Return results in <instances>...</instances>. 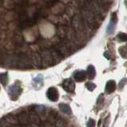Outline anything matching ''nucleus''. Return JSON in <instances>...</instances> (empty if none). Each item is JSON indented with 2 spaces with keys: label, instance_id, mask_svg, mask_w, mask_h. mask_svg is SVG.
<instances>
[{
  "label": "nucleus",
  "instance_id": "obj_1",
  "mask_svg": "<svg viewBox=\"0 0 127 127\" xmlns=\"http://www.w3.org/2000/svg\"><path fill=\"white\" fill-rule=\"evenodd\" d=\"M5 65L8 67H12V68H17L18 65V57L16 54H10L8 55L4 59V63Z\"/></svg>",
  "mask_w": 127,
  "mask_h": 127
},
{
  "label": "nucleus",
  "instance_id": "obj_2",
  "mask_svg": "<svg viewBox=\"0 0 127 127\" xmlns=\"http://www.w3.org/2000/svg\"><path fill=\"white\" fill-rule=\"evenodd\" d=\"M21 92H22V88L18 83H15V84L10 86L9 88V95L10 98L13 99V100H16L19 97Z\"/></svg>",
  "mask_w": 127,
  "mask_h": 127
},
{
  "label": "nucleus",
  "instance_id": "obj_3",
  "mask_svg": "<svg viewBox=\"0 0 127 127\" xmlns=\"http://www.w3.org/2000/svg\"><path fill=\"white\" fill-rule=\"evenodd\" d=\"M47 96L49 100L53 102H57L59 98V92L55 87H50L47 91Z\"/></svg>",
  "mask_w": 127,
  "mask_h": 127
},
{
  "label": "nucleus",
  "instance_id": "obj_4",
  "mask_svg": "<svg viewBox=\"0 0 127 127\" xmlns=\"http://www.w3.org/2000/svg\"><path fill=\"white\" fill-rule=\"evenodd\" d=\"M63 87L66 91H67V92L71 93L74 91L75 85L73 80H71V79H67L63 83Z\"/></svg>",
  "mask_w": 127,
  "mask_h": 127
},
{
  "label": "nucleus",
  "instance_id": "obj_5",
  "mask_svg": "<svg viewBox=\"0 0 127 127\" xmlns=\"http://www.w3.org/2000/svg\"><path fill=\"white\" fill-rule=\"evenodd\" d=\"M32 63L36 67H40L41 65V56L37 52L32 54Z\"/></svg>",
  "mask_w": 127,
  "mask_h": 127
},
{
  "label": "nucleus",
  "instance_id": "obj_6",
  "mask_svg": "<svg viewBox=\"0 0 127 127\" xmlns=\"http://www.w3.org/2000/svg\"><path fill=\"white\" fill-rule=\"evenodd\" d=\"M18 123L22 125H26L28 124V122L30 121V117L28 114L25 111H22L21 112L18 116Z\"/></svg>",
  "mask_w": 127,
  "mask_h": 127
},
{
  "label": "nucleus",
  "instance_id": "obj_7",
  "mask_svg": "<svg viewBox=\"0 0 127 127\" xmlns=\"http://www.w3.org/2000/svg\"><path fill=\"white\" fill-rule=\"evenodd\" d=\"M116 89V83H115L114 80H110L107 82L106 85V93L110 94L114 92Z\"/></svg>",
  "mask_w": 127,
  "mask_h": 127
},
{
  "label": "nucleus",
  "instance_id": "obj_8",
  "mask_svg": "<svg viewBox=\"0 0 127 127\" xmlns=\"http://www.w3.org/2000/svg\"><path fill=\"white\" fill-rule=\"evenodd\" d=\"M11 41H12V45H14L16 47L21 46L22 45V42H23L22 37L18 34H15V35L13 36V37H12Z\"/></svg>",
  "mask_w": 127,
  "mask_h": 127
},
{
  "label": "nucleus",
  "instance_id": "obj_9",
  "mask_svg": "<svg viewBox=\"0 0 127 127\" xmlns=\"http://www.w3.org/2000/svg\"><path fill=\"white\" fill-rule=\"evenodd\" d=\"M86 78V73L84 71H78L75 74V79L78 82L83 81Z\"/></svg>",
  "mask_w": 127,
  "mask_h": 127
},
{
  "label": "nucleus",
  "instance_id": "obj_10",
  "mask_svg": "<svg viewBox=\"0 0 127 127\" xmlns=\"http://www.w3.org/2000/svg\"><path fill=\"white\" fill-rule=\"evenodd\" d=\"M60 109H61V110L63 111L64 113H65L67 114H70L71 112L69 106L67 105V104H64V103L60 104Z\"/></svg>",
  "mask_w": 127,
  "mask_h": 127
},
{
  "label": "nucleus",
  "instance_id": "obj_11",
  "mask_svg": "<svg viewBox=\"0 0 127 127\" xmlns=\"http://www.w3.org/2000/svg\"><path fill=\"white\" fill-rule=\"evenodd\" d=\"M87 74L90 79H93L95 75V69L92 65H90L87 71Z\"/></svg>",
  "mask_w": 127,
  "mask_h": 127
},
{
  "label": "nucleus",
  "instance_id": "obj_12",
  "mask_svg": "<svg viewBox=\"0 0 127 127\" xmlns=\"http://www.w3.org/2000/svg\"><path fill=\"white\" fill-rule=\"evenodd\" d=\"M8 81V75L6 72L0 73V83H2L3 86H6Z\"/></svg>",
  "mask_w": 127,
  "mask_h": 127
},
{
  "label": "nucleus",
  "instance_id": "obj_13",
  "mask_svg": "<svg viewBox=\"0 0 127 127\" xmlns=\"http://www.w3.org/2000/svg\"><path fill=\"white\" fill-rule=\"evenodd\" d=\"M114 25H115V22L110 21L108 27H107V33H113L114 30V27H115Z\"/></svg>",
  "mask_w": 127,
  "mask_h": 127
},
{
  "label": "nucleus",
  "instance_id": "obj_14",
  "mask_svg": "<svg viewBox=\"0 0 127 127\" xmlns=\"http://www.w3.org/2000/svg\"><path fill=\"white\" fill-rule=\"evenodd\" d=\"M118 38L120 41H122V42L127 41V34L124 33H121L118 35Z\"/></svg>",
  "mask_w": 127,
  "mask_h": 127
},
{
  "label": "nucleus",
  "instance_id": "obj_15",
  "mask_svg": "<svg viewBox=\"0 0 127 127\" xmlns=\"http://www.w3.org/2000/svg\"><path fill=\"white\" fill-rule=\"evenodd\" d=\"M87 89H89L90 91H93L95 88V85L92 83H88L87 84Z\"/></svg>",
  "mask_w": 127,
  "mask_h": 127
},
{
  "label": "nucleus",
  "instance_id": "obj_16",
  "mask_svg": "<svg viewBox=\"0 0 127 127\" xmlns=\"http://www.w3.org/2000/svg\"><path fill=\"white\" fill-rule=\"evenodd\" d=\"M4 59H5V57H4V53L0 49V64L4 63Z\"/></svg>",
  "mask_w": 127,
  "mask_h": 127
},
{
  "label": "nucleus",
  "instance_id": "obj_17",
  "mask_svg": "<svg viewBox=\"0 0 127 127\" xmlns=\"http://www.w3.org/2000/svg\"><path fill=\"white\" fill-rule=\"evenodd\" d=\"M87 126L88 127H95V122L93 120V119H90L88 124H87Z\"/></svg>",
  "mask_w": 127,
  "mask_h": 127
}]
</instances>
